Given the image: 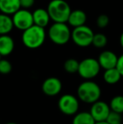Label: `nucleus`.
Returning a JSON list of instances; mask_svg holds the SVG:
<instances>
[{
	"label": "nucleus",
	"mask_w": 123,
	"mask_h": 124,
	"mask_svg": "<svg viewBox=\"0 0 123 124\" xmlns=\"http://www.w3.org/2000/svg\"><path fill=\"white\" fill-rule=\"evenodd\" d=\"M41 89L45 95H48V96H55L61 92L62 89V84L58 78L50 77V78L45 79V81L42 84Z\"/></svg>",
	"instance_id": "10"
},
{
	"label": "nucleus",
	"mask_w": 123,
	"mask_h": 124,
	"mask_svg": "<svg viewBox=\"0 0 123 124\" xmlns=\"http://www.w3.org/2000/svg\"><path fill=\"white\" fill-rule=\"evenodd\" d=\"M94 36L93 31L85 25L74 27L71 32V38L77 46L81 47H86L92 44Z\"/></svg>",
	"instance_id": "5"
},
{
	"label": "nucleus",
	"mask_w": 123,
	"mask_h": 124,
	"mask_svg": "<svg viewBox=\"0 0 123 124\" xmlns=\"http://www.w3.org/2000/svg\"><path fill=\"white\" fill-rule=\"evenodd\" d=\"M0 59H1V55H0Z\"/></svg>",
	"instance_id": "31"
},
{
	"label": "nucleus",
	"mask_w": 123,
	"mask_h": 124,
	"mask_svg": "<svg viewBox=\"0 0 123 124\" xmlns=\"http://www.w3.org/2000/svg\"><path fill=\"white\" fill-rule=\"evenodd\" d=\"M20 7L22 8H31V7L34 5L35 3V0H20Z\"/></svg>",
	"instance_id": "25"
},
{
	"label": "nucleus",
	"mask_w": 123,
	"mask_h": 124,
	"mask_svg": "<svg viewBox=\"0 0 123 124\" xmlns=\"http://www.w3.org/2000/svg\"><path fill=\"white\" fill-rule=\"evenodd\" d=\"M86 20H87V16L83 10L77 9L71 11L67 22L72 27H78V26L84 25Z\"/></svg>",
	"instance_id": "13"
},
{
	"label": "nucleus",
	"mask_w": 123,
	"mask_h": 124,
	"mask_svg": "<svg viewBox=\"0 0 123 124\" xmlns=\"http://www.w3.org/2000/svg\"><path fill=\"white\" fill-rule=\"evenodd\" d=\"M14 48V39L7 35H0V55L6 57L11 54Z\"/></svg>",
	"instance_id": "12"
},
{
	"label": "nucleus",
	"mask_w": 123,
	"mask_h": 124,
	"mask_svg": "<svg viewBox=\"0 0 123 124\" xmlns=\"http://www.w3.org/2000/svg\"><path fill=\"white\" fill-rule=\"evenodd\" d=\"M103 78L105 83H107L108 85H115L120 81V79L122 78V75L116 68H112V69H105Z\"/></svg>",
	"instance_id": "16"
},
{
	"label": "nucleus",
	"mask_w": 123,
	"mask_h": 124,
	"mask_svg": "<svg viewBox=\"0 0 123 124\" xmlns=\"http://www.w3.org/2000/svg\"><path fill=\"white\" fill-rule=\"evenodd\" d=\"M48 35L53 43L57 45H64L70 40L71 31L66 23L54 22L50 27Z\"/></svg>",
	"instance_id": "4"
},
{
	"label": "nucleus",
	"mask_w": 123,
	"mask_h": 124,
	"mask_svg": "<svg viewBox=\"0 0 123 124\" xmlns=\"http://www.w3.org/2000/svg\"><path fill=\"white\" fill-rule=\"evenodd\" d=\"M58 108L60 111L67 116H72L78 112L79 108V100L70 94H66L60 97L58 101Z\"/></svg>",
	"instance_id": "7"
},
{
	"label": "nucleus",
	"mask_w": 123,
	"mask_h": 124,
	"mask_svg": "<svg viewBox=\"0 0 123 124\" xmlns=\"http://www.w3.org/2000/svg\"><path fill=\"white\" fill-rule=\"evenodd\" d=\"M96 122L89 111H81L76 113L72 119V124H95Z\"/></svg>",
	"instance_id": "18"
},
{
	"label": "nucleus",
	"mask_w": 123,
	"mask_h": 124,
	"mask_svg": "<svg viewBox=\"0 0 123 124\" xmlns=\"http://www.w3.org/2000/svg\"><path fill=\"white\" fill-rule=\"evenodd\" d=\"M20 8V0H0V11L5 15H13Z\"/></svg>",
	"instance_id": "15"
},
{
	"label": "nucleus",
	"mask_w": 123,
	"mask_h": 124,
	"mask_svg": "<svg viewBox=\"0 0 123 124\" xmlns=\"http://www.w3.org/2000/svg\"><path fill=\"white\" fill-rule=\"evenodd\" d=\"M46 39V32L44 28L33 25L25 30L22 35V41L26 47L36 49L43 45Z\"/></svg>",
	"instance_id": "1"
},
{
	"label": "nucleus",
	"mask_w": 123,
	"mask_h": 124,
	"mask_svg": "<svg viewBox=\"0 0 123 124\" xmlns=\"http://www.w3.org/2000/svg\"><path fill=\"white\" fill-rule=\"evenodd\" d=\"M116 68L117 69V70L120 72L122 77H123V54L121 55L120 57H118V59H117V63Z\"/></svg>",
	"instance_id": "26"
},
{
	"label": "nucleus",
	"mask_w": 123,
	"mask_h": 124,
	"mask_svg": "<svg viewBox=\"0 0 123 124\" xmlns=\"http://www.w3.org/2000/svg\"><path fill=\"white\" fill-rule=\"evenodd\" d=\"M120 44L122 46V47L123 48V32L122 33V35L120 36Z\"/></svg>",
	"instance_id": "27"
},
{
	"label": "nucleus",
	"mask_w": 123,
	"mask_h": 124,
	"mask_svg": "<svg viewBox=\"0 0 123 124\" xmlns=\"http://www.w3.org/2000/svg\"><path fill=\"white\" fill-rule=\"evenodd\" d=\"M50 19L53 22L66 23L71 13V8L65 0H51L47 7Z\"/></svg>",
	"instance_id": "3"
},
{
	"label": "nucleus",
	"mask_w": 123,
	"mask_h": 124,
	"mask_svg": "<svg viewBox=\"0 0 123 124\" xmlns=\"http://www.w3.org/2000/svg\"><path fill=\"white\" fill-rule=\"evenodd\" d=\"M12 70V64L6 59H0V74H8Z\"/></svg>",
	"instance_id": "23"
},
{
	"label": "nucleus",
	"mask_w": 123,
	"mask_h": 124,
	"mask_svg": "<svg viewBox=\"0 0 123 124\" xmlns=\"http://www.w3.org/2000/svg\"><path fill=\"white\" fill-rule=\"evenodd\" d=\"M110 112V106L106 102H104L100 100L92 103L90 111H89V113L93 116L95 122L105 121Z\"/></svg>",
	"instance_id": "9"
},
{
	"label": "nucleus",
	"mask_w": 123,
	"mask_h": 124,
	"mask_svg": "<svg viewBox=\"0 0 123 124\" xmlns=\"http://www.w3.org/2000/svg\"><path fill=\"white\" fill-rule=\"evenodd\" d=\"M79 62L74 58H69L64 62V69L68 74H75L79 70Z\"/></svg>",
	"instance_id": "20"
},
{
	"label": "nucleus",
	"mask_w": 123,
	"mask_h": 124,
	"mask_svg": "<svg viewBox=\"0 0 123 124\" xmlns=\"http://www.w3.org/2000/svg\"><path fill=\"white\" fill-rule=\"evenodd\" d=\"M109 17L106 15H100L96 20V25L100 28H105L109 24Z\"/></svg>",
	"instance_id": "24"
},
{
	"label": "nucleus",
	"mask_w": 123,
	"mask_h": 124,
	"mask_svg": "<svg viewBox=\"0 0 123 124\" xmlns=\"http://www.w3.org/2000/svg\"><path fill=\"white\" fill-rule=\"evenodd\" d=\"M79 99L88 104L99 101L101 95V90L98 84L91 79H86L79 85L77 89Z\"/></svg>",
	"instance_id": "2"
},
{
	"label": "nucleus",
	"mask_w": 123,
	"mask_h": 124,
	"mask_svg": "<svg viewBox=\"0 0 123 124\" xmlns=\"http://www.w3.org/2000/svg\"><path fill=\"white\" fill-rule=\"evenodd\" d=\"M109 106H110V111L122 114L123 113V95H116V96H114L113 98L111 99V101H110Z\"/></svg>",
	"instance_id": "19"
},
{
	"label": "nucleus",
	"mask_w": 123,
	"mask_h": 124,
	"mask_svg": "<svg viewBox=\"0 0 123 124\" xmlns=\"http://www.w3.org/2000/svg\"><path fill=\"white\" fill-rule=\"evenodd\" d=\"M100 69L97 59L88 57L79 62L78 73L84 79H92L99 74Z\"/></svg>",
	"instance_id": "6"
},
{
	"label": "nucleus",
	"mask_w": 123,
	"mask_h": 124,
	"mask_svg": "<svg viewBox=\"0 0 123 124\" xmlns=\"http://www.w3.org/2000/svg\"><path fill=\"white\" fill-rule=\"evenodd\" d=\"M6 124H17V123H6Z\"/></svg>",
	"instance_id": "29"
},
{
	"label": "nucleus",
	"mask_w": 123,
	"mask_h": 124,
	"mask_svg": "<svg viewBox=\"0 0 123 124\" xmlns=\"http://www.w3.org/2000/svg\"><path fill=\"white\" fill-rule=\"evenodd\" d=\"M13 28L14 24L11 17L5 14H0V35L8 34Z\"/></svg>",
	"instance_id": "17"
},
{
	"label": "nucleus",
	"mask_w": 123,
	"mask_h": 124,
	"mask_svg": "<svg viewBox=\"0 0 123 124\" xmlns=\"http://www.w3.org/2000/svg\"><path fill=\"white\" fill-rule=\"evenodd\" d=\"M33 15V21L34 25H38L40 27L45 28L49 24L50 21V16L48 14L47 10L43 9V8H37L32 13Z\"/></svg>",
	"instance_id": "14"
},
{
	"label": "nucleus",
	"mask_w": 123,
	"mask_h": 124,
	"mask_svg": "<svg viewBox=\"0 0 123 124\" xmlns=\"http://www.w3.org/2000/svg\"><path fill=\"white\" fill-rule=\"evenodd\" d=\"M12 20L14 27L23 31L34 25L32 13H30L26 8H20L18 11L15 12L13 15Z\"/></svg>",
	"instance_id": "8"
},
{
	"label": "nucleus",
	"mask_w": 123,
	"mask_h": 124,
	"mask_svg": "<svg viewBox=\"0 0 123 124\" xmlns=\"http://www.w3.org/2000/svg\"><path fill=\"white\" fill-rule=\"evenodd\" d=\"M107 44V37L102 33L98 34H94L92 45L97 48H103Z\"/></svg>",
	"instance_id": "21"
},
{
	"label": "nucleus",
	"mask_w": 123,
	"mask_h": 124,
	"mask_svg": "<svg viewBox=\"0 0 123 124\" xmlns=\"http://www.w3.org/2000/svg\"><path fill=\"white\" fill-rule=\"evenodd\" d=\"M118 57L111 51H104L100 54L98 62L100 68L105 69L116 68Z\"/></svg>",
	"instance_id": "11"
},
{
	"label": "nucleus",
	"mask_w": 123,
	"mask_h": 124,
	"mask_svg": "<svg viewBox=\"0 0 123 124\" xmlns=\"http://www.w3.org/2000/svg\"><path fill=\"white\" fill-rule=\"evenodd\" d=\"M41 124H48V123H41Z\"/></svg>",
	"instance_id": "30"
},
{
	"label": "nucleus",
	"mask_w": 123,
	"mask_h": 124,
	"mask_svg": "<svg viewBox=\"0 0 123 124\" xmlns=\"http://www.w3.org/2000/svg\"><path fill=\"white\" fill-rule=\"evenodd\" d=\"M105 122L108 124H122V114L110 111V112L109 113Z\"/></svg>",
	"instance_id": "22"
},
{
	"label": "nucleus",
	"mask_w": 123,
	"mask_h": 124,
	"mask_svg": "<svg viewBox=\"0 0 123 124\" xmlns=\"http://www.w3.org/2000/svg\"><path fill=\"white\" fill-rule=\"evenodd\" d=\"M95 124H108L105 121H102V122H96Z\"/></svg>",
	"instance_id": "28"
}]
</instances>
